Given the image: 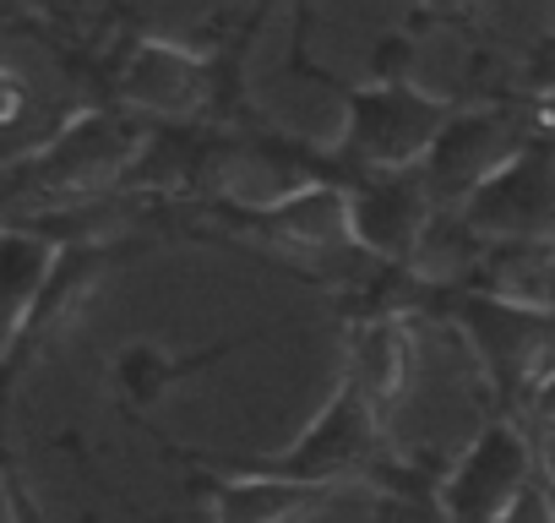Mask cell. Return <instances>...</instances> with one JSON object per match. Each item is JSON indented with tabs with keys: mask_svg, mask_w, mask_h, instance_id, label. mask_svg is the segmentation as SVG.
Wrapping results in <instances>:
<instances>
[{
	"mask_svg": "<svg viewBox=\"0 0 555 523\" xmlns=\"http://www.w3.org/2000/svg\"><path fill=\"white\" fill-rule=\"evenodd\" d=\"M376 409L344 382V393L317 414V425L267 463V474H289V480H311V485H344L354 474H365L371 452H376Z\"/></svg>",
	"mask_w": 555,
	"mask_h": 523,
	"instance_id": "cell-1",
	"label": "cell"
},
{
	"mask_svg": "<svg viewBox=\"0 0 555 523\" xmlns=\"http://www.w3.org/2000/svg\"><path fill=\"white\" fill-rule=\"evenodd\" d=\"M533 474L528 463V442L512 425H490L485 436H474V447L447 469L436 507L447 523H495L501 507L512 501V490Z\"/></svg>",
	"mask_w": 555,
	"mask_h": 523,
	"instance_id": "cell-2",
	"label": "cell"
},
{
	"mask_svg": "<svg viewBox=\"0 0 555 523\" xmlns=\"http://www.w3.org/2000/svg\"><path fill=\"white\" fill-rule=\"evenodd\" d=\"M333 496H338V485H311V480L256 469V474L212 480L207 485V518L212 523H306Z\"/></svg>",
	"mask_w": 555,
	"mask_h": 523,
	"instance_id": "cell-3",
	"label": "cell"
},
{
	"mask_svg": "<svg viewBox=\"0 0 555 523\" xmlns=\"http://www.w3.org/2000/svg\"><path fill=\"white\" fill-rule=\"evenodd\" d=\"M479 202H485L479 224H490V229H512V213H522L517 229H528V234L533 229H555V164L522 158L506 175H495L479 191Z\"/></svg>",
	"mask_w": 555,
	"mask_h": 523,
	"instance_id": "cell-4",
	"label": "cell"
},
{
	"mask_svg": "<svg viewBox=\"0 0 555 523\" xmlns=\"http://www.w3.org/2000/svg\"><path fill=\"white\" fill-rule=\"evenodd\" d=\"M349 224H354V234L365 245L392 251V256H409V245L425 234V191L420 186H403V180L371 186L349 207Z\"/></svg>",
	"mask_w": 555,
	"mask_h": 523,
	"instance_id": "cell-5",
	"label": "cell"
},
{
	"mask_svg": "<svg viewBox=\"0 0 555 523\" xmlns=\"http://www.w3.org/2000/svg\"><path fill=\"white\" fill-rule=\"evenodd\" d=\"M436 110L409 99L403 88H387V99H360V142L371 158H409L414 148H425L436 131Z\"/></svg>",
	"mask_w": 555,
	"mask_h": 523,
	"instance_id": "cell-6",
	"label": "cell"
},
{
	"mask_svg": "<svg viewBox=\"0 0 555 523\" xmlns=\"http://www.w3.org/2000/svg\"><path fill=\"white\" fill-rule=\"evenodd\" d=\"M403 377H409V349H403V333L392 322H365L360 339H354V355H349V387L382 414L398 404L403 393Z\"/></svg>",
	"mask_w": 555,
	"mask_h": 523,
	"instance_id": "cell-7",
	"label": "cell"
},
{
	"mask_svg": "<svg viewBox=\"0 0 555 523\" xmlns=\"http://www.w3.org/2000/svg\"><path fill=\"white\" fill-rule=\"evenodd\" d=\"M126 93L137 99V104H147V110H169V115H180L185 104H196V66L180 55V50H169V44H142L137 55H131V66H126Z\"/></svg>",
	"mask_w": 555,
	"mask_h": 523,
	"instance_id": "cell-8",
	"label": "cell"
},
{
	"mask_svg": "<svg viewBox=\"0 0 555 523\" xmlns=\"http://www.w3.org/2000/svg\"><path fill=\"white\" fill-rule=\"evenodd\" d=\"M44 268H50V245L34 240V234H0V349L17 333L28 301L39 295L44 284Z\"/></svg>",
	"mask_w": 555,
	"mask_h": 523,
	"instance_id": "cell-9",
	"label": "cell"
},
{
	"mask_svg": "<svg viewBox=\"0 0 555 523\" xmlns=\"http://www.w3.org/2000/svg\"><path fill=\"white\" fill-rule=\"evenodd\" d=\"M495 523H555V485L533 469V474L512 490V501L501 507Z\"/></svg>",
	"mask_w": 555,
	"mask_h": 523,
	"instance_id": "cell-10",
	"label": "cell"
},
{
	"mask_svg": "<svg viewBox=\"0 0 555 523\" xmlns=\"http://www.w3.org/2000/svg\"><path fill=\"white\" fill-rule=\"evenodd\" d=\"M533 414H539L544 425H555V377L539 382V393H533Z\"/></svg>",
	"mask_w": 555,
	"mask_h": 523,
	"instance_id": "cell-11",
	"label": "cell"
}]
</instances>
